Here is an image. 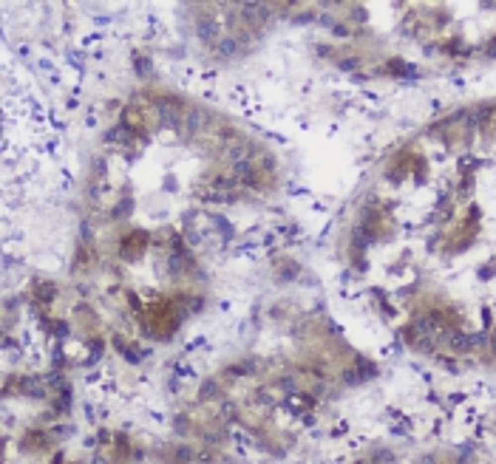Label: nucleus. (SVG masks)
I'll return each mask as SVG.
<instances>
[{"label": "nucleus", "mask_w": 496, "mask_h": 464, "mask_svg": "<svg viewBox=\"0 0 496 464\" xmlns=\"http://www.w3.org/2000/svg\"><path fill=\"white\" fill-rule=\"evenodd\" d=\"M156 110H159V122L165 128H179L182 125V110H179V105L173 99H162L156 105Z\"/></svg>", "instance_id": "obj_1"}, {"label": "nucleus", "mask_w": 496, "mask_h": 464, "mask_svg": "<svg viewBox=\"0 0 496 464\" xmlns=\"http://www.w3.org/2000/svg\"><path fill=\"white\" fill-rule=\"evenodd\" d=\"M241 17L247 23H252V26H264L269 20V6H264V3H244L241 6Z\"/></svg>", "instance_id": "obj_2"}, {"label": "nucleus", "mask_w": 496, "mask_h": 464, "mask_svg": "<svg viewBox=\"0 0 496 464\" xmlns=\"http://www.w3.org/2000/svg\"><path fill=\"white\" fill-rule=\"evenodd\" d=\"M196 34H198V40H204V43H213V40L218 37L216 20L210 17V14H198V20H196Z\"/></svg>", "instance_id": "obj_3"}, {"label": "nucleus", "mask_w": 496, "mask_h": 464, "mask_svg": "<svg viewBox=\"0 0 496 464\" xmlns=\"http://www.w3.org/2000/svg\"><path fill=\"white\" fill-rule=\"evenodd\" d=\"M216 54H218V57H224V59L236 57V54H238V40L236 37H221L216 43Z\"/></svg>", "instance_id": "obj_4"}, {"label": "nucleus", "mask_w": 496, "mask_h": 464, "mask_svg": "<svg viewBox=\"0 0 496 464\" xmlns=\"http://www.w3.org/2000/svg\"><path fill=\"white\" fill-rule=\"evenodd\" d=\"M201 119H204L201 108H190V110H187V119H185V125H187V133H190V136H193V133L201 128Z\"/></svg>", "instance_id": "obj_5"}, {"label": "nucleus", "mask_w": 496, "mask_h": 464, "mask_svg": "<svg viewBox=\"0 0 496 464\" xmlns=\"http://www.w3.org/2000/svg\"><path fill=\"white\" fill-rule=\"evenodd\" d=\"M20 391H23V394H29V396H37V399H43V394H46V388H43L40 379H26V382L20 385Z\"/></svg>", "instance_id": "obj_6"}, {"label": "nucleus", "mask_w": 496, "mask_h": 464, "mask_svg": "<svg viewBox=\"0 0 496 464\" xmlns=\"http://www.w3.org/2000/svg\"><path fill=\"white\" fill-rule=\"evenodd\" d=\"M213 394H216V385H213V382H207V385L201 388V396H213Z\"/></svg>", "instance_id": "obj_7"}, {"label": "nucleus", "mask_w": 496, "mask_h": 464, "mask_svg": "<svg viewBox=\"0 0 496 464\" xmlns=\"http://www.w3.org/2000/svg\"><path fill=\"white\" fill-rule=\"evenodd\" d=\"M57 334H60V337L68 334V326H65V323H57Z\"/></svg>", "instance_id": "obj_8"}]
</instances>
